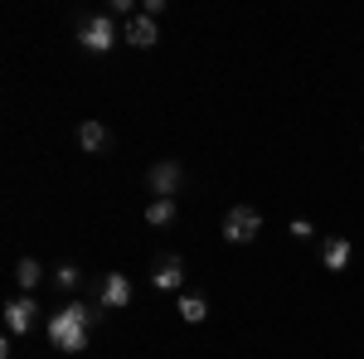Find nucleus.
I'll list each match as a JSON object with an SVG mask.
<instances>
[{
  "label": "nucleus",
  "instance_id": "9b49d317",
  "mask_svg": "<svg viewBox=\"0 0 364 359\" xmlns=\"http://www.w3.org/2000/svg\"><path fill=\"white\" fill-rule=\"evenodd\" d=\"M175 219H180L175 199H146V223H151V228H170Z\"/></svg>",
  "mask_w": 364,
  "mask_h": 359
},
{
  "label": "nucleus",
  "instance_id": "423d86ee",
  "mask_svg": "<svg viewBox=\"0 0 364 359\" xmlns=\"http://www.w3.org/2000/svg\"><path fill=\"white\" fill-rule=\"evenodd\" d=\"M34 316H39V306H34V296H10L5 301V331L10 335H29V326H34Z\"/></svg>",
  "mask_w": 364,
  "mask_h": 359
},
{
  "label": "nucleus",
  "instance_id": "7ed1b4c3",
  "mask_svg": "<svg viewBox=\"0 0 364 359\" xmlns=\"http://www.w3.org/2000/svg\"><path fill=\"white\" fill-rule=\"evenodd\" d=\"M78 44H83L87 54H112V49H117L112 15H87L83 25H78Z\"/></svg>",
  "mask_w": 364,
  "mask_h": 359
},
{
  "label": "nucleus",
  "instance_id": "9d476101",
  "mask_svg": "<svg viewBox=\"0 0 364 359\" xmlns=\"http://www.w3.org/2000/svg\"><path fill=\"white\" fill-rule=\"evenodd\" d=\"M78 146H83L87 156H102V151L112 146V132H107L102 122H83V127H78Z\"/></svg>",
  "mask_w": 364,
  "mask_h": 359
},
{
  "label": "nucleus",
  "instance_id": "2eb2a0df",
  "mask_svg": "<svg viewBox=\"0 0 364 359\" xmlns=\"http://www.w3.org/2000/svg\"><path fill=\"white\" fill-rule=\"evenodd\" d=\"M296 243H306V238H316V228H311V219H291V228H287Z\"/></svg>",
  "mask_w": 364,
  "mask_h": 359
},
{
  "label": "nucleus",
  "instance_id": "f8f14e48",
  "mask_svg": "<svg viewBox=\"0 0 364 359\" xmlns=\"http://www.w3.org/2000/svg\"><path fill=\"white\" fill-rule=\"evenodd\" d=\"M15 282H20V291H34V286H39V282H44V267H39V262H34V257H20V262H15Z\"/></svg>",
  "mask_w": 364,
  "mask_h": 359
},
{
  "label": "nucleus",
  "instance_id": "f03ea898",
  "mask_svg": "<svg viewBox=\"0 0 364 359\" xmlns=\"http://www.w3.org/2000/svg\"><path fill=\"white\" fill-rule=\"evenodd\" d=\"M257 233H262V214H257L252 204H228L224 209V238L228 243L243 248V243H252Z\"/></svg>",
  "mask_w": 364,
  "mask_h": 359
},
{
  "label": "nucleus",
  "instance_id": "4468645a",
  "mask_svg": "<svg viewBox=\"0 0 364 359\" xmlns=\"http://www.w3.org/2000/svg\"><path fill=\"white\" fill-rule=\"evenodd\" d=\"M78 282H83V272H78L73 262H63V267H54V286H58V291H73Z\"/></svg>",
  "mask_w": 364,
  "mask_h": 359
},
{
  "label": "nucleus",
  "instance_id": "f257e3e1",
  "mask_svg": "<svg viewBox=\"0 0 364 359\" xmlns=\"http://www.w3.org/2000/svg\"><path fill=\"white\" fill-rule=\"evenodd\" d=\"M92 326H97V311H92V306H83V301H68L63 311H54V316H49V345H54V350H63V355H83Z\"/></svg>",
  "mask_w": 364,
  "mask_h": 359
},
{
  "label": "nucleus",
  "instance_id": "6e6552de",
  "mask_svg": "<svg viewBox=\"0 0 364 359\" xmlns=\"http://www.w3.org/2000/svg\"><path fill=\"white\" fill-rule=\"evenodd\" d=\"M350 257H355V243H350V238H326V243H321V267H326V272H345V267H350Z\"/></svg>",
  "mask_w": 364,
  "mask_h": 359
},
{
  "label": "nucleus",
  "instance_id": "ddd939ff",
  "mask_svg": "<svg viewBox=\"0 0 364 359\" xmlns=\"http://www.w3.org/2000/svg\"><path fill=\"white\" fill-rule=\"evenodd\" d=\"M180 316H185L190 326H199V321L209 316V301H204L199 291H190V296H180Z\"/></svg>",
  "mask_w": 364,
  "mask_h": 359
},
{
  "label": "nucleus",
  "instance_id": "20e7f679",
  "mask_svg": "<svg viewBox=\"0 0 364 359\" xmlns=\"http://www.w3.org/2000/svg\"><path fill=\"white\" fill-rule=\"evenodd\" d=\"M180 185H185V166H180V161H156V166L146 170V190H151V199H175Z\"/></svg>",
  "mask_w": 364,
  "mask_h": 359
},
{
  "label": "nucleus",
  "instance_id": "0eeeda50",
  "mask_svg": "<svg viewBox=\"0 0 364 359\" xmlns=\"http://www.w3.org/2000/svg\"><path fill=\"white\" fill-rule=\"evenodd\" d=\"M122 39H127L132 49H151V44H161V29H156L151 15H132L127 29H122Z\"/></svg>",
  "mask_w": 364,
  "mask_h": 359
},
{
  "label": "nucleus",
  "instance_id": "1a4fd4ad",
  "mask_svg": "<svg viewBox=\"0 0 364 359\" xmlns=\"http://www.w3.org/2000/svg\"><path fill=\"white\" fill-rule=\"evenodd\" d=\"M102 306H107V311L132 306V277H127V272H107V277H102Z\"/></svg>",
  "mask_w": 364,
  "mask_h": 359
},
{
  "label": "nucleus",
  "instance_id": "39448f33",
  "mask_svg": "<svg viewBox=\"0 0 364 359\" xmlns=\"http://www.w3.org/2000/svg\"><path fill=\"white\" fill-rule=\"evenodd\" d=\"M156 291H185V257L180 252H161L156 257V272H151Z\"/></svg>",
  "mask_w": 364,
  "mask_h": 359
}]
</instances>
